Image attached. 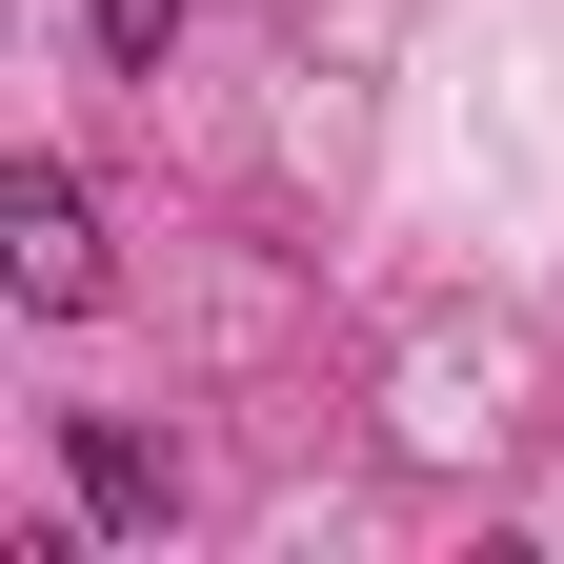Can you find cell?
<instances>
[{
	"label": "cell",
	"instance_id": "obj_1",
	"mask_svg": "<svg viewBox=\"0 0 564 564\" xmlns=\"http://www.w3.org/2000/svg\"><path fill=\"white\" fill-rule=\"evenodd\" d=\"M0 262H21L41 323L101 303V202H82V162H0Z\"/></svg>",
	"mask_w": 564,
	"mask_h": 564
},
{
	"label": "cell",
	"instance_id": "obj_2",
	"mask_svg": "<svg viewBox=\"0 0 564 564\" xmlns=\"http://www.w3.org/2000/svg\"><path fill=\"white\" fill-rule=\"evenodd\" d=\"M61 484H82V524H101V544H162V524H182V464L141 444L121 403H61Z\"/></svg>",
	"mask_w": 564,
	"mask_h": 564
},
{
	"label": "cell",
	"instance_id": "obj_3",
	"mask_svg": "<svg viewBox=\"0 0 564 564\" xmlns=\"http://www.w3.org/2000/svg\"><path fill=\"white\" fill-rule=\"evenodd\" d=\"M82 41L121 61V82H162V41H182V0H82Z\"/></svg>",
	"mask_w": 564,
	"mask_h": 564
}]
</instances>
